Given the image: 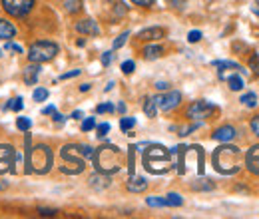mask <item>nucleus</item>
Masks as SVG:
<instances>
[{
    "mask_svg": "<svg viewBox=\"0 0 259 219\" xmlns=\"http://www.w3.org/2000/svg\"><path fill=\"white\" fill-rule=\"evenodd\" d=\"M30 146V138L26 136V171L28 173H48L50 167H52V161H54V156H52V150L44 144L36 146V148H28Z\"/></svg>",
    "mask_w": 259,
    "mask_h": 219,
    "instance_id": "f257e3e1",
    "label": "nucleus"
},
{
    "mask_svg": "<svg viewBox=\"0 0 259 219\" xmlns=\"http://www.w3.org/2000/svg\"><path fill=\"white\" fill-rule=\"evenodd\" d=\"M148 150L144 152V167L154 173V176H162L165 171H169L171 167V154L158 144H148Z\"/></svg>",
    "mask_w": 259,
    "mask_h": 219,
    "instance_id": "f03ea898",
    "label": "nucleus"
},
{
    "mask_svg": "<svg viewBox=\"0 0 259 219\" xmlns=\"http://www.w3.org/2000/svg\"><path fill=\"white\" fill-rule=\"evenodd\" d=\"M92 161H94L98 171L110 176V173L120 171V167H122V152L116 146H102V148L94 150Z\"/></svg>",
    "mask_w": 259,
    "mask_h": 219,
    "instance_id": "7ed1b4c3",
    "label": "nucleus"
},
{
    "mask_svg": "<svg viewBox=\"0 0 259 219\" xmlns=\"http://www.w3.org/2000/svg\"><path fill=\"white\" fill-rule=\"evenodd\" d=\"M239 157H241V150L235 146H222L213 152V167L215 171L224 173V176H231L239 169Z\"/></svg>",
    "mask_w": 259,
    "mask_h": 219,
    "instance_id": "20e7f679",
    "label": "nucleus"
},
{
    "mask_svg": "<svg viewBox=\"0 0 259 219\" xmlns=\"http://www.w3.org/2000/svg\"><path fill=\"white\" fill-rule=\"evenodd\" d=\"M60 157L66 165H60V169L64 173H70V176H76V173H82L84 171V156L80 154V148L78 146H64L62 152H60Z\"/></svg>",
    "mask_w": 259,
    "mask_h": 219,
    "instance_id": "39448f33",
    "label": "nucleus"
},
{
    "mask_svg": "<svg viewBox=\"0 0 259 219\" xmlns=\"http://www.w3.org/2000/svg\"><path fill=\"white\" fill-rule=\"evenodd\" d=\"M58 54V46L54 42H48V40H42V42H34L28 50V60L36 64L48 62L52 60L54 56Z\"/></svg>",
    "mask_w": 259,
    "mask_h": 219,
    "instance_id": "423d86ee",
    "label": "nucleus"
},
{
    "mask_svg": "<svg viewBox=\"0 0 259 219\" xmlns=\"http://www.w3.org/2000/svg\"><path fill=\"white\" fill-rule=\"evenodd\" d=\"M2 6H4V10L10 16L22 18V16H26L32 10L34 0H2Z\"/></svg>",
    "mask_w": 259,
    "mask_h": 219,
    "instance_id": "0eeeda50",
    "label": "nucleus"
},
{
    "mask_svg": "<svg viewBox=\"0 0 259 219\" xmlns=\"http://www.w3.org/2000/svg\"><path fill=\"white\" fill-rule=\"evenodd\" d=\"M215 112H218V108H215L211 102L199 100V102H194V104L190 106L188 116H190L192 120H205V118H209V116L215 114Z\"/></svg>",
    "mask_w": 259,
    "mask_h": 219,
    "instance_id": "6e6552de",
    "label": "nucleus"
},
{
    "mask_svg": "<svg viewBox=\"0 0 259 219\" xmlns=\"http://www.w3.org/2000/svg\"><path fill=\"white\" fill-rule=\"evenodd\" d=\"M156 102H158V108H160L162 112H169V110H174V108L180 106L182 94L174 90V92H167V94H163V96H156Z\"/></svg>",
    "mask_w": 259,
    "mask_h": 219,
    "instance_id": "1a4fd4ad",
    "label": "nucleus"
},
{
    "mask_svg": "<svg viewBox=\"0 0 259 219\" xmlns=\"http://www.w3.org/2000/svg\"><path fill=\"white\" fill-rule=\"evenodd\" d=\"M4 157H0V173H14V150L10 146H0Z\"/></svg>",
    "mask_w": 259,
    "mask_h": 219,
    "instance_id": "9d476101",
    "label": "nucleus"
},
{
    "mask_svg": "<svg viewBox=\"0 0 259 219\" xmlns=\"http://www.w3.org/2000/svg\"><path fill=\"white\" fill-rule=\"evenodd\" d=\"M245 165L251 173L259 176V146H253L247 154H245Z\"/></svg>",
    "mask_w": 259,
    "mask_h": 219,
    "instance_id": "9b49d317",
    "label": "nucleus"
},
{
    "mask_svg": "<svg viewBox=\"0 0 259 219\" xmlns=\"http://www.w3.org/2000/svg\"><path fill=\"white\" fill-rule=\"evenodd\" d=\"M233 138H235V127H231V125H224V127H220V129L213 132V140L215 142H222V144L231 142Z\"/></svg>",
    "mask_w": 259,
    "mask_h": 219,
    "instance_id": "f8f14e48",
    "label": "nucleus"
},
{
    "mask_svg": "<svg viewBox=\"0 0 259 219\" xmlns=\"http://www.w3.org/2000/svg\"><path fill=\"white\" fill-rule=\"evenodd\" d=\"M76 30L80 32V34H88V36H98L100 34V28H98V24L94 20H82V22H78L76 24Z\"/></svg>",
    "mask_w": 259,
    "mask_h": 219,
    "instance_id": "ddd939ff",
    "label": "nucleus"
},
{
    "mask_svg": "<svg viewBox=\"0 0 259 219\" xmlns=\"http://www.w3.org/2000/svg\"><path fill=\"white\" fill-rule=\"evenodd\" d=\"M165 36V30L160 28V26H154V28H146V30H142L138 34V38L140 40H160Z\"/></svg>",
    "mask_w": 259,
    "mask_h": 219,
    "instance_id": "4468645a",
    "label": "nucleus"
},
{
    "mask_svg": "<svg viewBox=\"0 0 259 219\" xmlns=\"http://www.w3.org/2000/svg\"><path fill=\"white\" fill-rule=\"evenodd\" d=\"M38 76H40V64L32 62L28 68H24V82H26L28 86H34V84H36Z\"/></svg>",
    "mask_w": 259,
    "mask_h": 219,
    "instance_id": "2eb2a0df",
    "label": "nucleus"
},
{
    "mask_svg": "<svg viewBox=\"0 0 259 219\" xmlns=\"http://www.w3.org/2000/svg\"><path fill=\"white\" fill-rule=\"evenodd\" d=\"M90 186H92L94 189H106L108 186H110V176L98 171V173H94V176L90 178Z\"/></svg>",
    "mask_w": 259,
    "mask_h": 219,
    "instance_id": "dca6fc26",
    "label": "nucleus"
},
{
    "mask_svg": "<svg viewBox=\"0 0 259 219\" xmlns=\"http://www.w3.org/2000/svg\"><path fill=\"white\" fill-rule=\"evenodd\" d=\"M146 188H148V182H146L144 178H134V176H130L128 191H132V193H142Z\"/></svg>",
    "mask_w": 259,
    "mask_h": 219,
    "instance_id": "f3484780",
    "label": "nucleus"
},
{
    "mask_svg": "<svg viewBox=\"0 0 259 219\" xmlns=\"http://www.w3.org/2000/svg\"><path fill=\"white\" fill-rule=\"evenodd\" d=\"M239 72H231L229 76H226L227 84H229V88L233 90V92H239V90H243V78L241 76H237Z\"/></svg>",
    "mask_w": 259,
    "mask_h": 219,
    "instance_id": "a211bd4d",
    "label": "nucleus"
},
{
    "mask_svg": "<svg viewBox=\"0 0 259 219\" xmlns=\"http://www.w3.org/2000/svg\"><path fill=\"white\" fill-rule=\"evenodd\" d=\"M14 34H16L14 26H12L8 20H2V18H0V40H8V38H12Z\"/></svg>",
    "mask_w": 259,
    "mask_h": 219,
    "instance_id": "6ab92c4d",
    "label": "nucleus"
},
{
    "mask_svg": "<svg viewBox=\"0 0 259 219\" xmlns=\"http://www.w3.org/2000/svg\"><path fill=\"white\" fill-rule=\"evenodd\" d=\"M186 146H178L174 150V154H178V171L180 173H186Z\"/></svg>",
    "mask_w": 259,
    "mask_h": 219,
    "instance_id": "aec40b11",
    "label": "nucleus"
},
{
    "mask_svg": "<svg viewBox=\"0 0 259 219\" xmlns=\"http://www.w3.org/2000/svg\"><path fill=\"white\" fill-rule=\"evenodd\" d=\"M162 46H146L144 48V58L146 60H156V58L162 56Z\"/></svg>",
    "mask_w": 259,
    "mask_h": 219,
    "instance_id": "412c9836",
    "label": "nucleus"
},
{
    "mask_svg": "<svg viewBox=\"0 0 259 219\" xmlns=\"http://www.w3.org/2000/svg\"><path fill=\"white\" fill-rule=\"evenodd\" d=\"M144 112L148 118H154L158 114V102H156V96L154 98H148L146 100V106H144Z\"/></svg>",
    "mask_w": 259,
    "mask_h": 219,
    "instance_id": "4be33fe9",
    "label": "nucleus"
},
{
    "mask_svg": "<svg viewBox=\"0 0 259 219\" xmlns=\"http://www.w3.org/2000/svg\"><path fill=\"white\" fill-rule=\"evenodd\" d=\"M215 188L209 180H195L194 184H192V189H195V191H211V189Z\"/></svg>",
    "mask_w": 259,
    "mask_h": 219,
    "instance_id": "5701e85b",
    "label": "nucleus"
},
{
    "mask_svg": "<svg viewBox=\"0 0 259 219\" xmlns=\"http://www.w3.org/2000/svg\"><path fill=\"white\" fill-rule=\"evenodd\" d=\"M182 203H184V199H182L180 193H167V197H165V205H169V207H180Z\"/></svg>",
    "mask_w": 259,
    "mask_h": 219,
    "instance_id": "b1692460",
    "label": "nucleus"
},
{
    "mask_svg": "<svg viewBox=\"0 0 259 219\" xmlns=\"http://www.w3.org/2000/svg\"><path fill=\"white\" fill-rule=\"evenodd\" d=\"M243 106H247V108H255L257 106V96L253 94V92H249V94H243L241 96V100H239Z\"/></svg>",
    "mask_w": 259,
    "mask_h": 219,
    "instance_id": "393cba45",
    "label": "nucleus"
},
{
    "mask_svg": "<svg viewBox=\"0 0 259 219\" xmlns=\"http://www.w3.org/2000/svg\"><path fill=\"white\" fill-rule=\"evenodd\" d=\"M64 6L70 14H76L82 8V0H64Z\"/></svg>",
    "mask_w": 259,
    "mask_h": 219,
    "instance_id": "a878e982",
    "label": "nucleus"
},
{
    "mask_svg": "<svg viewBox=\"0 0 259 219\" xmlns=\"http://www.w3.org/2000/svg\"><path fill=\"white\" fill-rule=\"evenodd\" d=\"M194 150L197 152V171H199V176H203V165H205V161H203V150L199 146H195Z\"/></svg>",
    "mask_w": 259,
    "mask_h": 219,
    "instance_id": "bb28decb",
    "label": "nucleus"
},
{
    "mask_svg": "<svg viewBox=\"0 0 259 219\" xmlns=\"http://www.w3.org/2000/svg\"><path fill=\"white\" fill-rule=\"evenodd\" d=\"M146 203L150 207H165V197H148Z\"/></svg>",
    "mask_w": 259,
    "mask_h": 219,
    "instance_id": "cd10ccee",
    "label": "nucleus"
},
{
    "mask_svg": "<svg viewBox=\"0 0 259 219\" xmlns=\"http://www.w3.org/2000/svg\"><path fill=\"white\" fill-rule=\"evenodd\" d=\"M4 108H6V110H14V112H20V110H22V98H14V100H12V102H8Z\"/></svg>",
    "mask_w": 259,
    "mask_h": 219,
    "instance_id": "c85d7f7f",
    "label": "nucleus"
},
{
    "mask_svg": "<svg viewBox=\"0 0 259 219\" xmlns=\"http://www.w3.org/2000/svg\"><path fill=\"white\" fill-rule=\"evenodd\" d=\"M30 125H32V122H30L28 118H18V120H16V127H18L20 132H28Z\"/></svg>",
    "mask_w": 259,
    "mask_h": 219,
    "instance_id": "c756f323",
    "label": "nucleus"
},
{
    "mask_svg": "<svg viewBox=\"0 0 259 219\" xmlns=\"http://www.w3.org/2000/svg\"><path fill=\"white\" fill-rule=\"evenodd\" d=\"M34 102H44L46 98H48V90H44V88H38V90H34Z\"/></svg>",
    "mask_w": 259,
    "mask_h": 219,
    "instance_id": "7c9ffc66",
    "label": "nucleus"
},
{
    "mask_svg": "<svg viewBox=\"0 0 259 219\" xmlns=\"http://www.w3.org/2000/svg\"><path fill=\"white\" fill-rule=\"evenodd\" d=\"M134 125H136V120H134V118H122V120H120V127H122L124 132L132 129Z\"/></svg>",
    "mask_w": 259,
    "mask_h": 219,
    "instance_id": "2f4dec72",
    "label": "nucleus"
},
{
    "mask_svg": "<svg viewBox=\"0 0 259 219\" xmlns=\"http://www.w3.org/2000/svg\"><path fill=\"white\" fill-rule=\"evenodd\" d=\"M128 36H130V32H124L122 36H118V38L114 40V50H118V48H122V46L126 44V40H128Z\"/></svg>",
    "mask_w": 259,
    "mask_h": 219,
    "instance_id": "473e14b6",
    "label": "nucleus"
},
{
    "mask_svg": "<svg viewBox=\"0 0 259 219\" xmlns=\"http://www.w3.org/2000/svg\"><path fill=\"white\" fill-rule=\"evenodd\" d=\"M96 112L98 114H112L114 112V106L112 104H100L96 108Z\"/></svg>",
    "mask_w": 259,
    "mask_h": 219,
    "instance_id": "72a5a7b5",
    "label": "nucleus"
},
{
    "mask_svg": "<svg viewBox=\"0 0 259 219\" xmlns=\"http://www.w3.org/2000/svg\"><path fill=\"white\" fill-rule=\"evenodd\" d=\"M38 213H40L42 217H54L58 211H56V209H48V207H38Z\"/></svg>",
    "mask_w": 259,
    "mask_h": 219,
    "instance_id": "f704fd0d",
    "label": "nucleus"
},
{
    "mask_svg": "<svg viewBox=\"0 0 259 219\" xmlns=\"http://www.w3.org/2000/svg\"><path fill=\"white\" fill-rule=\"evenodd\" d=\"M94 125H96L94 118H86V120L82 122V132H90V129H94Z\"/></svg>",
    "mask_w": 259,
    "mask_h": 219,
    "instance_id": "c9c22d12",
    "label": "nucleus"
},
{
    "mask_svg": "<svg viewBox=\"0 0 259 219\" xmlns=\"http://www.w3.org/2000/svg\"><path fill=\"white\" fill-rule=\"evenodd\" d=\"M80 148V154L84 157H88V159H92V156H94V150L90 148V146H78Z\"/></svg>",
    "mask_w": 259,
    "mask_h": 219,
    "instance_id": "e433bc0d",
    "label": "nucleus"
},
{
    "mask_svg": "<svg viewBox=\"0 0 259 219\" xmlns=\"http://www.w3.org/2000/svg\"><path fill=\"white\" fill-rule=\"evenodd\" d=\"M188 40H190L192 44L199 42V40H201V32H199V30H192L190 34H188Z\"/></svg>",
    "mask_w": 259,
    "mask_h": 219,
    "instance_id": "4c0bfd02",
    "label": "nucleus"
},
{
    "mask_svg": "<svg viewBox=\"0 0 259 219\" xmlns=\"http://www.w3.org/2000/svg\"><path fill=\"white\" fill-rule=\"evenodd\" d=\"M134 68H136V64L132 62V60L122 64V72H124V74H132V72H134Z\"/></svg>",
    "mask_w": 259,
    "mask_h": 219,
    "instance_id": "58836bf2",
    "label": "nucleus"
},
{
    "mask_svg": "<svg viewBox=\"0 0 259 219\" xmlns=\"http://www.w3.org/2000/svg\"><path fill=\"white\" fill-rule=\"evenodd\" d=\"M110 132V124H100L98 125V138H104Z\"/></svg>",
    "mask_w": 259,
    "mask_h": 219,
    "instance_id": "ea45409f",
    "label": "nucleus"
},
{
    "mask_svg": "<svg viewBox=\"0 0 259 219\" xmlns=\"http://www.w3.org/2000/svg\"><path fill=\"white\" fill-rule=\"evenodd\" d=\"M249 66H251V70H255V74H259V54L251 56V62H249Z\"/></svg>",
    "mask_w": 259,
    "mask_h": 219,
    "instance_id": "a19ab883",
    "label": "nucleus"
},
{
    "mask_svg": "<svg viewBox=\"0 0 259 219\" xmlns=\"http://www.w3.org/2000/svg\"><path fill=\"white\" fill-rule=\"evenodd\" d=\"M251 132L259 138V116H255V118L251 120Z\"/></svg>",
    "mask_w": 259,
    "mask_h": 219,
    "instance_id": "79ce46f5",
    "label": "nucleus"
},
{
    "mask_svg": "<svg viewBox=\"0 0 259 219\" xmlns=\"http://www.w3.org/2000/svg\"><path fill=\"white\" fill-rule=\"evenodd\" d=\"M110 62H112V52H104V54H102V64L108 66Z\"/></svg>",
    "mask_w": 259,
    "mask_h": 219,
    "instance_id": "37998d69",
    "label": "nucleus"
},
{
    "mask_svg": "<svg viewBox=\"0 0 259 219\" xmlns=\"http://www.w3.org/2000/svg\"><path fill=\"white\" fill-rule=\"evenodd\" d=\"M134 4H138V6H152L156 0H132Z\"/></svg>",
    "mask_w": 259,
    "mask_h": 219,
    "instance_id": "c03bdc74",
    "label": "nucleus"
},
{
    "mask_svg": "<svg viewBox=\"0 0 259 219\" xmlns=\"http://www.w3.org/2000/svg\"><path fill=\"white\" fill-rule=\"evenodd\" d=\"M6 50H14V52H22V48H20V46H16V44H12V42H8V44H6Z\"/></svg>",
    "mask_w": 259,
    "mask_h": 219,
    "instance_id": "a18cd8bd",
    "label": "nucleus"
},
{
    "mask_svg": "<svg viewBox=\"0 0 259 219\" xmlns=\"http://www.w3.org/2000/svg\"><path fill=\"white\" fill-rule=\"evenodd\" d=\"M80 74V70H72V72H68V74H64L62 76V80H68V78H74V76H78Z\"/></svg>",
    "mask_w": 259,
    "mask_h": 219,
    "instance_id": "49530a36",
    "label": "nucleus"
},
{
    "mask_svg": "<svg viewBox=\"0 0 259 219\" xmlns=\"http://www.w3.org/2000/svg\"><path fill=\"white\" fill-rule=\"evenodd\" d=\"M54 122H58V124H64V116H62V114H58V112H54Z\"/></svg>",
    "mask_w": 259,
    "mask_h": 219,
    "instance_id": "de8ad7c7",
    "label": "nucleus"
},
{
    "mask_svg": "<svg viewBox=\"0 0 259 219\" xmlns=\"http://www.w3.org/2000/svg\"><path fill=\"white\" fill-rule=\"evenodd\" d=\"M167 86H169V84H165V82H158V84H156L158 90H167Z\"/></svg>",
    "mask_w": 259,
    "mask_h": 219,
    "instance_id": "09e8293b",
    "label": "nucleus"
},
{
    "mask_svg": "<svg viewBox=\"0 0 259 219\" xmlns=\"http://www.w3.org/2000/svg\"><path fill=\"white\" fill-rule=\"evenodd\" d=\"M167 2H169V4H174V6H182L186 0H167Z\"/></svg>",
    "mask_w": 259,
    "mask_h": 219,
    "instance_id": "8fccbe9b",
    "label": "nucleus"
},
{
    "mask_svg": "<svg viewBox=\"0 0 259 219\" xmlns=\"http://www.w3.org/2000/svg\"><path fill=\"white\" fill-rule=\"evenodd\" d=\"M42 112H44V114H54V106H48V108H44Z\"/></svg>",
    "mask_w": 259,
    "mask_h": 219,
    "instance_id": "3c124183",
    "label": "nucleus"
},
{
    "mask_svg": "<svg viewBox=\"0 0 259 219\" xmlns=\"http://www.w3.org/2000/svg\"><path fill=\"white\" fill-rule=\"evenodd\" d=\"M72 118H74V120H80V118H82V112H80V110H76V112L72 114Z\"/></svg>",
    "mask_w": 259,
    "mask_h": 219,
    "instance_id": "603ef678",
    "label": "nucleus"
},
{
    "mask_svg": "<svg viewBox=\"0 0 259 219\" xmlns=\"http://www.w3.org/2000/svg\"><path fill=\"white\" fill-rule=\"evenodd\" d=\"M80 90H82V92H88V90H90V84H82Z\"/></svg>",
    "mask_w": 259,
    "mask_h": 219,
    "instance_id": "864d4df0",
    "label": "nucleus"
},
{
    "mask_svg": "<svg viewBox=\"0 0 259 219\" xmlns=\"http://www.w3.org/2000/svg\"><path fill=\"white\" fill-rule=\"evenodd\" d=\"M118 112H120V114H124V112H126V106H124V104H120V106H118Z\"/></svg>",
    "mask_w": 259,
    "mask_h": 219,
    "instance_id": "5fc2aeb1",
    "label": "nucleus"
},
{
    "mask_svg": "<svg viewBox=\"0 0 259 219\" xmlns=\"http://www.w3.org/2000/svg\"><path fill=\"white\" fill-rule=\"evenodd\" d=\"M251 10H253V14H257V16H259V4H255V6L251 8Z\"/></svg>",
    "mask_w": 259,
    "mask_h": 219,
    "instance_id": "6e6d98bb",
    "label": "nucleus"
},
{
    "mask_svg": "<svg viewBox=\"0 0 259 219\" xmlns=\"http://www.w3.org/2000/svg\"><path fill=\"white\" fill-rule=\"evenodd\" d=\"M6 188V184H0V189H4Z\"/></svg>",
    "mask_w": 259,
    "mask_h": 219,
    "instance_id": "4d7b16f0",
    "label": "nucleus"
}]
</instances>
